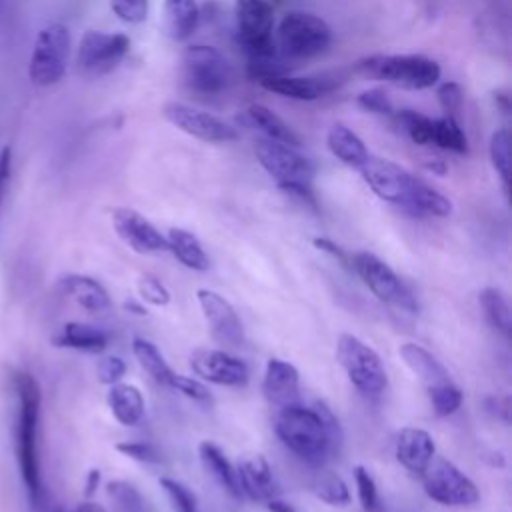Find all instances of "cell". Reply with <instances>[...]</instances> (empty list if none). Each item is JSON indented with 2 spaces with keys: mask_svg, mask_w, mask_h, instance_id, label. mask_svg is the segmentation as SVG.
Segmentation results:
<instances>
[{
  "mask_svg": "<svg viewBox=\"0 0 512 512\" xmlns=\"http://www.w3.org/2000/svg\"><path fill=\"white\" fill-rule=\"evenodd\" d=\"M274 430L282 444L308 464H322L342 444L338 418L324 402L306 408L300 402L278 408Z\"/></svg>",
  "mask_w": 512,
  "mask_h": 512,
  "instance_id": "cell-1",
  "label": "cell"
},
{
  "mask_svg": "<svg viewBox=\"0 0 512 512\" xmlns=\"http://www.w3.org/2000/svg\"><path fill=\"white\" fill-rule=\"evenodd\" d=\"M14 388V452L20 470L22 484L26 488L32 506H40L44 500L42 472H40V386L28 372H16L12 378Z\"/></svg>",
  "mask_w": 512,
  "mask_h": 512,
  "instance_id": "cell-2",
  "label": "cell"
},
{
  "mask_svg": "<svg viewBox=\"0 0 512 512\" xmlns=\"http://www.w3.org/2000/svg\"><path fill=\"white\" fill-rule=\"evenodd\" d=\"M356 70L406 90H426L440 80L438 62L422 54H374L360 60Z\"/></svg>",
  "mask_w": 512,
  "mask_h": 512,
  "instance_id": "cell-3",
  "label": "cell"
},
{
  "mask_svg": "<svg viewBox=\"0 0 512 512\" xmlns=\"http://www.w3.org/2000/svg\"><path fill=\"white\" fill-rule=\"evenodd\" d=\"M236 26L242 46L250 56L252 70L258 68L252 76L258 80L268 72L266 62L274 56V14L272 6L266 0H236L234 4Z\"/></svg>",
  "mask_w": 512,
  "mask_h": 512,
  "instance_id": "cell-4",
  "label": "cell"
},
{
  "mask_svg": "<svg viewBox=\"0 0 512 512\" xmlns=\"http://www.w3.org/2000/svg\"><path fill=\"white\" fill-rule=\"evenodd\" d=\"M70 60V32L62 22L46 24L34 38L28 76L36 86H52L62 80Z\"/></svg>",
  "mask_w": 512,
  "mask_h": 512,
  "instance_id": "cell-5",
  "label": "cell"
},
{
  "mask_svg": "<svg viewBox=\"0 0 512 512\" xmlns=\"http://www.w3.org/2000/svg\"><path fill=\"white\" fill-rule=\"evenodd\" d=\"M338 364L354 388L364 394H380L388 386V374L380 356L354 334H340L336 344Z\"/></svg>",
  "mask_w": 512,
  "mask_h": 512,
  "instance_id": "cell-6",
  "label": "cell"
},
{
  "mask_svg": "<svg viewBox=\"0 0 512 512\" xmlns=\"http://www.w3.org/2000/svg\"><path fill=\"white\" fill-rule=\"evenodd\" d=\"M330 26L316 14L304 10L286 12L278 24V44L288 58H312L328 48Z\"/></svg>",
  "mask_w": 512,
  "mask_h": 512,
  "instance_id": "cell-7",
  "label": "cell"
},
{
  "mask_svg": "<svg viewBox=\"0 0 512 512\" xmlns=\"http://www.w3.org/2000/svg\"><path fill=\"white\" fill-rule=\"evenodd\" d=\"M130 38L122 32L86 30L76 46L74 64L86 78H100L110 74L126 58Z\"/></svg>",
  "mask_w": 512,
  "mask_h": 512,
  "instance_id": "cell-8",
  "label": "cell"
},
{
  "mask_svg": "<svg viewBox=\"0 0 512 512\" xmlns=\"http://www.w3.org/2000/svg\"><path fill=\"white\" fill-rule=\"evenodd\" d=\"M254 154L268 176L276 180L280 190L296 184L312 186L314 164L298 150V146H290L286 142L264 136L256 140Z\"/></svg>",
  "mask_w": 512,
  "mask_h": 512,
  "instance_id": "cell-9",
  "label": "cell"
},
{
  "mask_svg": "<svg viewBox=\"0 0 512 512\" xmlns=\"http://www.w3.org/2000/svg\"><path fill=\"white\" fill-rule=\"evenodd\" d=\"M424 492L444 506H472L480 500L476 484L444 456H432L424 472L420 474Z\"/></svg>",
  "mask_w": 512,
  "mask_h": 512,
  "instance_id": "cell-10",
  "label": "cell"
},
{
  "mask_svg": "<svg viewBox=\"0 0 512 512\" xmlns=\"http://www.w3.org/2000/svg\"><path fill=\"white\" fill-rule=\"evenodd\" d=\"M352 270L362 278L368 290L384 304L396 306L406 312H416L418 304L400 276L376 254L356 252L352 254Z\"/></svg>",
  "mask_w": 512,
  "mask_h": 512,
  "instance_id": "cell-11",
  "label": "cell"
},
{
  "mask_svg": "<svg viewBox=\"0 0 512 512\" xmlns=\"http://www.w3.org/2000/svg\"><path fill=\"white\" fill-rule=\"evenodd\" d=\"M182 76L190 90L212 96L228 88L232 68L216 48L194 44L182 54Z\"/></svg>",
  "mask_w": 512,
  "mask_h": 512,
  "instance_id": "cell-12",
  "label": "cell"
},
{
  "mask_svg": "<svg viewBox=\"0 0 512 512\" xmlns=\"http://www.w3.org/2000/svg\"><path fill=\"white\" fill-rule=\"evenodd\" d=\"M358 172H360L362 180L368 184V188L378 198L406 210L412 188L416 184L414 174H410L408 170H404L402 166H398L386 158H378L372 154L358 168Z\"/></svg>",
  "mask_w": 512,
  "mask_h": 512,
  "instance_id": "cell-13",
  "label": "cell"
},
{
  "mask_svg": "<svg viewBox=\"0 0 512 512\" xmlns=\"http://www.w3.org/2000/svg\"><path fill=\"white\" fill-rule=\"evenodd\" d=\"M162 112L172 126L202 142H232L238 138L236 130L228 122L188 104L166 102Z\"/></svg>",
  "mask_w": 512,
  "mask_h": 512,
  "instance_id": "cell-14",
  "label": "cell"
},
{
  "mask_svg": "<svg viewBox=\"0 0 512 512\" xmlns=\"http://www.w3.org/2000/svg\"><path fill=\"white\" fill-rule=\"evenodd\" d=\"M112 226L120 240L138 254H158L168 250L166 236H162L158 228L134 208H114Z\"/></svg>",
  "mask_w": 512,
  "mask_h": 512,
  "instance_id": "cell-15",
  "label": "cell"
},
{
  "mask_svg": "<svg viewBox=\"0 0 512 512\" xmlns=\"http://www.w3.org/2000/svg\"><path fill=\"white\" fill-rule=\"evenodd\" d=\"M196 298L210 326L212 338L224 346H240L244 342V330L232 304L208 288H198Z\"/></svg>",
  "mask_w": 512,
  "mask_h": 512,
  "instance_id": "cell-16",
  "label": "cell"
},
{
  "mask_svg": "<svg viewBox=\"0 0 512 512\" xmlns=\"http://www.w3.org/2000/svg\"><path fill=\"white\" fill-rule=\"evenodd\" d=\"M190 366L196 372V376L218 386L240 388L246 386L250 376L248 366L240 358L228 354L226 350L200 348L192 354Z\"/></svg>",
  "mask_w": 512,
  "mask_h": 512,
  "instance_id": "cell-17",
  "label": "cell"
},
{
  "mask_svg": "<svg viewBox=\"0 0 512 512\" xmlns=\"http://www.w3.org/2000/svg\"><path fill=\"white\" fill-rule=\"evenodd\" d=\"M298 384H300V374L294 364L280 358H270L266 362L262 392L270 404L278 408L298 404L300 402Z\"/></svg>",
  "mask_w": 512,
  "mask_h": 512,
  "instance_id": "cell-18",
  "label": "cell"
},
{
  "mask_svg": "<svg viewBox=\"0 0 512 512\" xmlns=\"http://www.w3.org/2000/svg\"><path fill=\"white\" fill-rule=\"evenodd\" d=\"M238 486L242 496H248L254 502H268L272 498H278V484L274 480L272 468L266 462L264 456H252L248 460H242L236 468Z\"/></svg>",
  "mask_w": 512,
  "mask_h": 512,
  "instance_id": "cell-19",
  "label": "cell"
},
{
  "mask_svg": "<svg viewBox=\"0 0 512 512\" xmlns=\"http://www.w3.org/2000/svg\"><path fill=\"white\" fill-rule=\"evenodd\" d=\"M436 454L434 438L422 428H402L396 438V458L412 474H422Z\"/></svg>",
  "mask_w": 512,
  "mask_h": 512,
  "instance_id": "cell-20",
  "label": "cell"
},
{
  "mask_svg": "<svg viewBox=\"0 0 512 512\" xmlns=\"http://www.w3.org/2000/svg\"><path fill=\"white\" fill-rule=\"evenodd\" d=\"M258 84L278 96L292 100H318L328 92L326 80L310 78V76H284V74H266L258 78Z\"/></svg>",
  "mask_w": 512,
  "mask_h": 512,
  "instance_id": "cell-21",
  "label": "cell"
},
{
  "mask_svg": "<svg viewBox=\"0 0 512 512\" xmlns=\"http://www.w3.org/2000/svg\"><path fill=\"white\" fill-rule=\"evenodd\" d=\"M398 354L402 356L404 364L412 370V374L418 376V380L426 386V390L446 384V382H452L448 370L424 346H420L416 342H404L398 348Z\"/></svg>",
  "mask_w": 512,
  "mask_h": 512,
  "instance_id": "cell-22",
  "label": "cell"
},
{
  "mask_svg": "<svg viewBox=\"0 0 512 512\" xmlns=\"http://www.w3.org/2000/svg\"><path fill=\"white\" fill-rule=\"evenodd\" d=\"M60 286L64 294H68L88 312H102L110 306V296L106 288L86 274H66L60 280Z\"/></svg>",
  "mask_w": 512,
  "mask_h": 512,
  "instance_id": "cell-23",
  "label": "cell"
},
{
  "mask_svg": "<svg viewBox=\"0 0 512 512\" xmlns=\"http://www.w3.org/2000/svg\"><path fill=\"white\" fill-rule=\"evenodd\" d=\"M106 402L112 416L122 426H134L144 416V396L134 384H122V382L110 384Z\"/></svg>",
  "mask_w": 512,
  "mask_h": 512,
  "instance_id": "cell-24",
  "label": "cell"
},
{
  "mask_svg": "<svg viewBox=\"0 0 512 512\" xmlns=\"http://www.w3.org/2000/svg\"><path fill=\"white\" fill-rule=\"evenodd\" d=\"M328 150L346 166L358 170L370 156L362 138L344 124H334L326 134Z\"/></svg>",
  "mask_w": 512,
  "mask_h": 512,
  "instance_id": "cell-25",
  "label": "cell"
},
{
  "mask_svg": "<svg viewBox=\"0 0 512 512\" xmlns=\"http://www.w3.org/2000/svg\"><path fill=\"white\" fill-rule=\"evenodd\" d=\"M56 346L72 348L80 352L98 354L108 346V336L100 328L84 322H66L62 330L52 338Z\"/></svg>",
  "mask_w": 512,
  "mask_h": 512,
  "instance_id": "cell-26",
  "label": "cell"
},
{
  "mask_svg": "<svg viewBox=\"0 0 512 512\" xmlns=\"http://www.w3.org/2000/svg\"><path fill=\"white\" fill-rule=\"evenodd\" d=\"M198 456L200 462L204 466L206 472H210V476L232 496V498H242L240 486H238V476H236V468L228 462V458L224 456V452L214 444V442H200L198 446Z\"/></svg>",
  "mask_w": 512,
  "mask_h": 512,
  "instance_id": "cell-27",
  "label": "cell"
},
{
  "mask_svg": "<svg viewBox=\"0 0 512 512\" xmlns=\"http://www.w3.org/2000/svg\"><path fill=\"white\" fill-rule=\"evenodd\" d=\"M164 20L170 38L188 40L200 22V8L196 0H164Z\"/></svg>",
  "mask_w": 512,
  "mask_h": 512,
  "instance_id": "cell-28",
  "label": "cell"
},
{
  "mask_svg": "<svg viewBox=\"0 0 512 512\" xmlns=\"http://www.w3.org/2000/svg\"><path fill=\"white\" fill-rule=\"evenodd\" d=\"M166 246L186 268H192L198 272L208 270L210 260H208L200 240L192 232H188L184 228H170L168 236H166Z\"/></svg>",
  "mask_w": 512,
  "mask_h": 512,
  "instance_id": "cell-29",
  "label": "cell"
},
{
  "mask_svg": "<svg viewBox=\"0 0 512 512\" xmlns=\"http://www.w3.org/2000/svg\"><path fill=\"white\" fill-rule=\"evenodd\" d=\"M246 114H248L250 122L264 132L266 138L280 140V142H286L290 146H300L298 134L274 110H270L268 106H264V104H250Z\"/></svg>",
  "mask_w": 512,
  "mask_h": 512,
  "instance_id": "cell-30",
  "label": "cell"
},
{
  "mask_svg": "<svg viewBox=\"0 0 512 512\" xmlns=\"http://www.w3.org/2000/svg\"><path fill=\"white\" fill-rule=\"evenodd\" d=\"M428 144L438 146L442 150H450L454 154L468 152V138L454 116L430 118V140Z\"/></svg>",
  "mask_w": 512,
  "mask_h": 512,
  "instance_id": "cell-31",
  "label": "cell"
},
{
  "mask_svg": "<svg viewBox=\"0 0 512 512\" xmlns=\"http://www.w3.org/2000/svg\"><path fill=\"white\" fill-rule=\"evenodd\" d=\"M132 354L136 356L138 364L146 370V374H148L154 382H158V384H162V386H170V380H172V376H174L176 372L168 366V362L164 360L162 352H160L150 340H146V338H134V340H132Z\"/></svg>",
  "mask_w": 512,
  "mask_h": 512,
  "instance_id": "cell-32",
  "label": "cell"
},
{
  "mask_svg": "<svg viewBox=\"0 0 512 512\" xmlns=\"http://www.w3.org/2000/svg\"><path fill=\"white\" fill-rule=\"evenodd\" d=\"M480 306L484 310L486 320L504 336H510L512 330V314L506 296L498 288H484L478 294Z\"/></svg>",
  "mask_w": 512,
  "mask_h": 512,
  "instance_id": "cell-33",
  "label": "cell"
},
{
  "mask_svg": "<svg viewBox=\"0 0 512 512\" xmlns=\"http://www.w3.org/2000/svg\"><path fill=\"white\" fill-rule=\"evenodd\" d=\"M106 494L118 506L120 512H152V506L144 498V494L126 480L108 482Z\"/></svg>",
  "mask_w": 512,
  "mask_h": 512,
  "instance_id": "cell-34",
  "label": "cell"
},
{
  "mask_svg": "<svg viewBox=\"0 0 512 512\" xmlns=\"http://www.w3.org/2000/svg\"><path fill=\"white\" fill-rule=\"evenodd\" d=\"M488 152H490L492 166L500 176L504 190L508 192L510 190V132L506 128H500L490 136Z\"/></svg>",
  "mask_w": 512,
  "mask_h": 512,
  "instance_id": "cell-35",
  "label": "cell"
},
{
  "mask_svg": "<svg viewBox=\"0 0 512 512\" xmlns=\"http://www.w3.org/2000/svg\"><path fill=\"white\" fill-rule=\"evenodd\" d=\"M428 398L436 416H450L462 404V392L454 382H446L434 388H428Z\"/></svg>",
  "mask_w": 512,
  "mask_h": 512,
  "instance_id": "cell-36",
  "label": "cell"
},
{
  "mask_svg": "<svg viewBox=\"0 0 512 512\" xmlns=\"http://www.w3.org/2000/svg\"><path fill=\"white\" fill-rule=\"evenodd\" d=\"M398 126L410 136L412 142L426 146L430 140V118L416 110H398L394 112Z\"/></svg>",
  "mask_w": 512,
  "mask_h": 512,
  "instance_id": "cell-37",
  "label": "cell"
},
{
  "mask_svg": "<svg viewBox=\"0 0 512 512\" xmlns=\"http://www.w3.org/2000/svg\"><path fill=\"white\" fill-rule=\"evenodd\" d=\"M160 486L168 496V502L174 512H200L194 492L182 482L172 478H160Z\"/></svg>",
  "mask_w": 512,
  "mask_h": 512,
  "instance_id": "cell-38",
  "label": "cell"
},
{
  "mask_svg": "<svg viewBox=\"0 0 512 512\" xmlns=\"http://www.w3.org/2000/svg\"><path fill=\"white\" fill-rule=\"evenodd\" d=\"M314 494L330 506L350 504V490L338 474H326L324 478H320V482L314 486Z\"/></svg>",
  "mask_w": 512,
  "mask_h": 512,
  "instance_id": "cell-39",
  "label": "cell"
},
{
  "mask_svg": "<svg viewBox=\"0 0 512 512\" xmlns=\"http://www.w3.org/2000/svg\"><path fill=\"white\" fill-rule=\"evenodd\" d=\"M138 294L152 306H166L170 302L168 288L152 274H144L138 278Z\"/></svg>",
  "mask_w": 512,
  "mask_h": 512,
  "instance_id": "cell-40",
  "label": "cell"
},
{
  "mask_svg": "<svg viewBox=\"0 0 512 512\" xmlns=\"http://www.w3.org/2000/svg\"><path fill=\"white\" fill-rule=\"evenodd\" d=\"M354 482L358 488V498L360 504L366 512H372L376 508L378 502V494H376V482L372 478V474L364 468V466H354Z\"/></svg>",
  "mask_w": 512,
  "mask_h": 512,
  "instance_id": "cell-41",
  "label": "cell"
},
{
  "mask_svg": "<svg viewBox=\"0 0 512 512\" xmlns=\"http://www.w3.org/2000/svg\"><path fill=\"white\" fill-rule=\"evenodd\" d=\"M110 8L128 24H140L148 16V0H110Z\"/></svg>",
  "mask_w": 512,
  "mask_h": 512,
  "instance_id": "cell-42",
  "label": "cell"
},
{
  "mask_svg": "<svg viewBox=\"0 0 512 512\" xmlns=\"http://www.w3.org/2000/svg\"><path fill=\"white\" fill-rule=\"evenodd\" d=\"M358 106L364 108L366 112H374V114H384V116H394V106L388 98V94L382 88H370L358 94L356 98Z\"/></svg>",
  "mask_w": 512,
  "mask_h": 512,
  "instance_id": "cell-43",
  "label": "cell"
},
{
  "mask_svg": "<svg viewBox=\"0 0 512 512\" xmlns=\"http://www.w3.org/2000/svg\"><path fill=\"white\" fill-rule=\"evenodd\" d=\"M116 450L128 458L144 462V464H160L162 462L160 452L148 442H118Z\"/></svg>",
  "mask_w": 512,
  "mask_h": 512,
  "instance_id": "cell-44",
  "label": "cell"
},
{
  "mask_svg": "<svg viewBox=\"0 0 512 512\" xmlns=\"http://www.w3.org/2000/svg\"><path fill=\"white\" fill-rule=\"evenodd\" d=\"M168 388H174V390L182 392L186 398H192L196 402H208L210 400V390L200 380L190 378V376L174 374Z\"/></svg>",
  "mask_w": 512,
  "mask_h": 512,
  "instance_id": "cell-45",
  "label": "cell"
},
{
  "mask_svg": "<svg viewBox=\"0 0 512 512\" xmlns=\"http://www.w3.org/2000/svg\"><path fill=\"white\" fill-rule=\"evenodd\" d=\"M436 96H438V102L444 110V116H454L456 118V112H458L460 102H462L460 86L456 82H444V84L438 86Z\"/></svg>",
  "mask_w": 512,
  "mask_h": 512,
  "instance_id": "cell-46",
  "label": "cell"
},
{
  "mask_svg": "<svg viewBox=\"0 0 512 512\" xmlns=\"http://www.w3.org/2000/svg\"><path fill=\"white\" fill-rule=\"evenodd\" d=\"M124 372H126V364L118 356H108L98 364V378L102 384H108V386L120 382Z\"/></svg>",
  "mask_w": 512,
  "mask_h": 512,
  "instance_id": "cell-47",
  "label": "cell"
},
{
  "mask_svg": "<svg viewBox=\"0 0 512 512\" xmlns=\"http://www.w3.org/2000/svg\"><path fill=\"white\" fill-rule=\"evenodd\" d=\"M312 244H314L318 250H322V252L330 254L332 258H336L346 270H352V256H350L348 252H344L336 242H332V240H328V238L316 236V238H312ZM352 272H354V270H352Z\"/></svg>",
  "mask_w": 512,
  "mask_h": 512,
  "instance_id": "cell-48",
  "label": "cell"
},
{
  "mask_svg": "<svg viewBox=\"0 0 512 512\" xmlns=\"http://www.w3.org/2000/svg\"><path fill=\"white\" fill-rule=\"evenodd\" d=\"M10 176H12V148L4 146L0 150V214H2L6 192H8Z\"/></svg>",
  "mask_w": 512,
  "mask_h": 512,
  "instance_id": "cell-49",
  "label": "cell"
},
{
  "mask_svg": "<svg viewBox=\"0 0 512 512\" xmlns=\"http://www.w3.org/2000/svg\"><path fill=\"white\" fill-rule=\"evenodd\" d=\"M266 508H268V512H296L288 502L278 500V498L268 500V502H266Z\"/></svg>",
  "mask_w": 512,
  "mask_h": 512,
  "instance_id": "cell-50",
  "label": "cell"
},
{
  "mask_svg": "<svg viewBox=\"0 0 512 512\" xmlns=\"http://www.w3.org/2000/svg\"><path fill=\"white\" fill-rule=\"evenodd\" d=\"M98 482H100V472H98V470H90V472H88V480H86V494H88V496L94 494Z\"/></svg>",
  "mask_w": 512,
  "mask_h": 512,
  "instance_id": "cell-51",
  "label": "cell"
},
{
  "mask_svg": "<svg viewBox=\"0 0 512 512\" xmlns=\"http://www.w3.org/2000/svg\"><path fill=\"white\" fill-rule=\"evenodd\" d=\"M74 512H106V510L96 502H82V504L76 506Z\"/></svg>",
  "mask_w": 512,
  "mask_h": 512,
  "instance_id": "cell-52",
  "label": "cell"
},
{
  "mask_svg": "<svg viewBox=\"0 0 512 512\" xmlns=\"http://www.w3.org/2000/svg\"><path fill=\"white\" fill-rule=\"evenodd\" d=\"M124 308L130 310V312L136 314V316H144V314H146V308L140 306L138 302H132V300H130V302H124Z\"/></svg>",
  "mask_w": 512,
  "mask_h": 512,
  "instance_id": "cell-53",
  "label": "cell"
}]
</instances>
